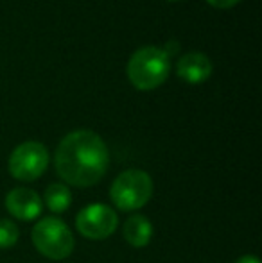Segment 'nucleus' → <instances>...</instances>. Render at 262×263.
Returning a JSON list of instances; mask_svg holds the SVG:
<instances>
[{"instance_id":"nucleus-3","label":"nucleus","mask_w":262,"mask_h":263,"mask_svg":"<svg viewBox=\"0 0 262 263\" xmlns=\"http://www.w3.org/2000/svg\"><path fill=\"white\" fill-rule=\"evenodd\" d=\"M153 195V179L147 172L138 168H130L115 177L110 197L120 211H135L147 204Z\"/></svg>"},{"instance_id":"nucleus-14","label":"nucleus","mask_w":262,"mask_h":263,"mask_svg":"<svg viewBox=\"0 0 262 263\" xmlns=\"http://www.w3.org/2000/svg\"><path fill=\"white\" fill-rule=\"evenodd\" d=\"M169 2H180V0H169Z\"/></svg>"},{"instance_id":"nucleus-6","label":"nucleus","mask_w":262,"mask_h":263,"mask_svg":"<svg viewBox=\"0 0 262 263\" xmlns=\"http://www.w3.org/2000/svg\"><path fill=\"white\" fill-rule=\"evenodd\" d=\"M119 218L115 210L104 206L101 202H95L77 213L76 228L84 238L90 240H104L112 236L117 229Z\"/></svg>"},{"instance_id":"nucleus-5","label":"nucleus","mask_w":262,"mask_h":263,"mask_svg":"<svg viewBox=\"0 0 262 263\" xmlns=\"http://www.w3.org/2000/svg\"><path fill=\"white\" fill-rule=\"evenodd\" d=\"M49 151L40 142H24L11 153L9 172L18 181H34L47 170Z\"/></svg>"},{"instance_id":"nucleus-8","label":"nucleus","mask_w":262,"mask_h":263,"mask_svg":"<svg viewBox=\"0 0 262 263\" xmlns=\"http://www.w3.org/2000/svg\"><path fill=\"white\" fill-rule=\"evenodd\" d=\"M176 72L185 83L201 84L212 76V61L203 52L183 54L176 65Z\"/></svg>"},{"instance_id":"nucleus-10","label":"nucleus","mask_w":262,"mask_h":263,"mask_svg":"<svg viewBox=\"0 0 262 263\" xmlns=\"http://www.w3.org/2000/svg\"><path fill=\"white\" fill-rule=\"evenodd\" d=\"M43 201H45L47 208L50 211H54V213H63V211L68 210L70 204H72V192L68 190L66 184L53 183L47 186Z\"/></svg>"},{"instance_id":"nucleus-7","label":"nucleus","mask_w":262,"mask_h":263,"mask_svg":"<svg viewBox=\"0 0 262 263\" xmlns=\"http://www.w3.org/2000/svg\"><path fill=\"white\" fill-rule=\"evenodd\" d=\"M6 208L14 218L24 222H31L42 215L43 202L40 195L31 188H13L6 195Z\"/></svg>"},{"instance_id":"nucleus-9","label":"nucleus","mask_w":262,"mask_h":263,"mask_svg":"<svg viewBox=\"0 0 262 263\" xmlns=\"http://www.w3.org/2000/svg\"><path fill=\"white\" fill-rule=\"evenodd\" d=\"M124 238L131 247L142 249L153 238V224L147 220L144 215H131L126 222H124Z\"/></svg>"},{"instance_id":"nucleus-1","label":"nucleus","mask_w":262,"mask_h":263,"mask_svg":"<svg viewBox=\"0 0 262 263\" xmlns=\"http://www.w3.org/2000/svg\"><path fill=\"white\" fill-rule=\"evenodd\" d=\"M110 163L108 147L94 131H72L60 142L54 156L56 172L65 183L86 188L99 183Z\"/></svg>"},{"instance_id":"nucleus-13","label":"nucleus","mask_w":262,"mask_h":263,"mask_svg":"<svg viewBox=\"0 0 262 263\" xmlns=\"http://www.w3.org/2000/svg\"><path fill=\"white\" fill-rule=\"evenodd\" d=\"M235 263H260V260L253 254H246V256H241Z\"/></svg>"},{"instance_id":"nucleus-11","label":"nucleus","mask_w":262,"mask_h":263,"mask_svg":"<svg viewBox=\"0 0 262 263\" xmlns=\"http://www.w3.org/2000/svg\"><path fill=\"white\" fill-rule=\"evenodd\" d=\"M18 226L13 220H7V218H0V249H9L14 243L18 242Z\"/></svg>"},{"instance_id":"nucleus-2","label":"nucleus","mask_w":262,"mask_h":263,"mask_svg":"<svg viewBox=\"0 0 262 263\" xmlns=\"http://www.w3.org/2000/svg\"><path fill=\"white\" fill-rule=\"evenodd\" d=\"M128 79L136 90L149 91L162 86L171 72V58L158 47H142L128 61Z\"/></svg>"},{"instance_id":"nucleus-4","label":"nucleus","mask_w":262,"mask_h":263,"mask_svg":"<svg viewBox=\"0 0 262 263\" xmlns=\"http://www.w3.org/2000/svg\"><path fill=\"white\" fill-rule=\"evenodd\" d=\"M32 243L50 260H65L74 251V235L63 220L56 217L40 218L32 228Z\"/></svg>"},{"instance_id":"nucleus-12","label":"nucleus","mask_w":262,"mask_h":263,"mask_svg":"<svg viewBox=\"0 0 262 263\" xmlns=\"http://www.w3.org/2000/svg\"><path fill=\"white\" fill-rule=\"evenodd\" d=\"M206 2H208L210 6L217 7V9H230V7H234L235 4H239L241 0H206Z\"/></svg>"}]
</instances>
